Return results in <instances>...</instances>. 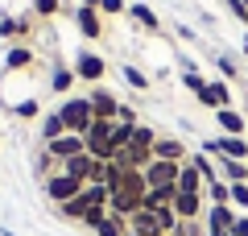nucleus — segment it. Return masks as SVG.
I'll return each mask as SVG.
<instances>
[{
  "label": "nucleus",
  "mask_w": 248,
  "mask_h": 236,
  "mask_svg": "<svg viewBox=\"0 0 248 236\" xmlns=\"http://www.w3.org/2000/svg\"><path fill=\"white\" fill-rule=\"evenodd\" d=\"M58 116H62V124H66V133H79V137H87V129H91V100L87 96H75V100H62V108H58Z\"/></svg>",
  "instance_id": "f257e3e1"
},
{
  "label": "nucleus",
  "mask_w": 248,
  "mask_h": 236,
  "mask_svg": "<svg viewBox=\"0 0 248 236\" xmlns=\"http://www.w3.org/2000/svg\"><path fill=\"white\" fill-rule=\"evenodd\" d=\"M83 186H87V183H79V178H71L66 170H58V174H50V178H46V195H50V199L58 203V207H62V203H71L75 195L83 191Z\"/></svg>",
  "instance_id": "f03ea898"
},
{
  "label": "nucleus",
  "mask_w": 248,
  "mask_h": 236,
  "mask_svg": "<svg viewBox=\"0 0 248 236\" xmlns=\"http://www.w3.org/2000/svg\"><path fill=\"white\" fill-rule=\"evenodd\" d=\"M178 174H182V162H166V157H153L145 166V183L149 186H178Z\"/></svg>",
  "instance_id": "7ed1b4c3"
},
{
  "label": "nucleus",
  "mask_w": 248,
  "mask_h": 236,
  "mask_svg": "<svg viewBox=\"0 0 248 236\" xmlns=\"http://www.w3.org/2000/svg\"><path fill=\"white\" fill-rule=\"evenodd\" d=\"M46 153L54 157V162H71V157H79V153H87V141L79 137V133H62L58 141H50V145H46Z\"/></svg>",
  "instance_id": "20e7f679"
},
{
  "label": "nucleus",
  "mask_w": 248,
  "mask_h": 236,
  "mask_svg": "<svg viewBox=\"0 0 248 236\" xmlns=\"http://www.w3.org/2000/svg\"><path fill=\"white\" fill-rule=\"evenodd\" d=\"M203 153H219V157H236V162H244L248 157V137H215V141H203Z\"/></svg>",
  "instance_id": "39448f33"
},
{
  "label": "nucleus",
  "mask_w": 248,
  "mask_h": 236,
  "mask_svg": "<svg viewBox=\"0 0 248 236\" xmlns=\"http://www.w3.org/2000/svg\"><path fill=\"white\" fill-rule=\"evenodd\" d=\"M199 104L211 108V112H219V108H232V87H228V79H211V83L199 91Z\"/></svg>",
  "instance_id": "423d86ee"
},
{
  "label": "nucleus",
  "mask_w": 248,
  "mask_h": 236,
  "mask_svg": "<svg viewBox=\"0 0 248 236\" xmlns=\"http://www.w3.org/2000/svg\"><path fill=\"white\" fill-rule=\"evenodd\" d=\"M203 219H207V232H232L240 216L232 211V203H211V207L203 211Z\"/></svg>",
  "instance_id": "0eeeda50"
},
{
  "label": "nucleus",
  "mask_w": 248,
  "mask_h": 236,
  "mask_svg": "<svg viewBox=\"0 0 248 236\" xmlns=\"http://www.w3.org/2000/svg\"><path fill=\"white\" fill-rule=\"evenodd\" d=\"M87 100H91V116H95V120H116V112H120V100H116L108 87H95Z\"/></svg>",
  "instance_id": "6e6552de"
},
{
  "label": "nucleus",
  "mask_w": 248,
  "mask_h": 236,
  "mask_svg": "<svg viewBox=\"0 0 248 236\" xmlns=\"http://www.w3.org/2000/svg\"><path fill=\"white\" fill-rule=\"evenodd\" d=\"M75 25H79V34L87 37V42L104 37V21H99V9H87V4H79V9H75Z\"/></svg>",
  "instance_id": "1a4fd4ad"
},
{
  "label": "nucleus",
  "mask_w": 248,
  "mask_h": 236,
  "mask_svg": "<svg viewBox=\"0 0 248 236\" xmlns=\"http://www.w3.org/2000/svg\"><path fill=\"white\" fill-rule=\"evenodd\" d=\"M104 70H108V62L99 58L95 50H83L79 58H75V75H79V79H87V83H95V79H104Z\"/></svg>",
  "instance_id": "9d476101"
},
{
  "label": "nucleus",
  "mask_w": 248,
  "mask_h": 236,
  "mask_svg": "<svg viewBox=\"0 0 248 236\" xmlns=\"http://www.w3.org/2000/svg\"><path fill=\"white\" fill-rule=\"evenodd\" d=\"M128 232H137V236H166V228L157 224L153 211H137V216H128Z\"/></svg>",
  "instance_id": "9b49d317"
},
{
  "label": "nucleus",
  "mask_w": 248,
  "mask_h": 236,
  "mask_svg": "<svg viewBox=\"0 0 248 236\" xmlns=\"http://www.w3.org/2000/svg\"><path fill=\"white\" fill-rule=\"evenodd\" d=\"M203 174H199V170H195V162H190V157H186V162H182V174H178V191H182V195H203Z\"/></svg>",
  "instance_id": "f8f14e48"
},
{
  "label": "nucleus",
  "mask_w": 248,
  "mask_h": 236,
  "mask_svg": "<svg viewBox=\"0 0 248 236\" xmlns=\"http://www.w3.org/2000/svg\"><path fill=\"white\" fill-rule=\"evenodd\" d=\"M170 207H174L178 219H199V216H203V195H182V191H178V199L170 203Z\"/></svg>",
  "instance_id": "ddd939ff"
},
{
  "label": "nucleus",
  "mask_w": 248,
  "mask_h": 236,
  "mask_svg": "<svg viewBox=\"0 0 248 236\" xmlns=\"http://www.w3.org/2000/svg\"><path fill=\"white\" fill-rule=\"evenodd\" d=\"M215 120H219V129L228 133V137H244V133H248V120L236 112V108H219V112H215Z\"/></svg>",
  "instance_id": "4468645a"
},
{
  "label": "nucleus",
  "mask_w": 248,
  "mask_h": 236,
  "mask_svg": "<svg viewBox=\"0 0 248 236\" xmlns=\"http://www.w3.org/2000/svg\"><path fill=\"white\" fill-rule=\"evenodd\" d=\"M128 17H133L141 29H149V34H161V17L149 9V4H128Z\"/></svg>",
  "instance_id": "2eb2a0df"
},
{
  "label": "nucleus",
  "mask_w": 248,
  "mask_h": 236,
  "mask_svg": "<svg viewBox=\"0 0 248 236\" xmlns=\"http://www.w3.org/2000/svg\"><path fill=\"white\" fill-rule=\"evenodd\" d=\"M153 157H166V162H186V145H182V141H174V137H157Z\"/></svg>",
  "instance_id": "dca6fc26"
},
{
  "label": "nucleus",
  "mask_w": 248,
  "mask_h": 236,
  "mask_svg": "<svg viewBox=\"0 0 248 236\" xmlns=\"http://www.w3.org/2000/svg\"><path fill=\"white\" fill-rule=\"evenodd\" d=\"M95 236H128V219H124V216H116V211H108V216L99 219Z\"/></svg>",
  "instance_id": "f3484780"
},
{
  "label": "nucleus",
  "mask_w": 248,
  "mask_h": 236,
  "mask_svg": "<svg viewBox=\"0 0 248 236\" xmlns=\"http://www.w3.org/2000/svg\"><path fill=\"white\" fill-rule=\"evenodd\" d=\"M219 178H223V183H248V166L236 162V157H223V162H219Z\"/></svg>",
  "instance_id": "a211bd4d"
},
{
  "label": "nucleus",
  "mask_w": 248,
  "mask_h": 236,
  "mask_svg": "<svg viewBox=\"0 0 248 236\" xmlns=\"http://www.w3.org/2000/svg\"><path fill=\"white\" fill-rule=\"evenodd\" d=\"M25 67H33V50L29 46H13L9 58H4V70H25Z\"/></svg>",
  "instance_id": "6ab92c4d"
},
{
  "label": "nucleus",
  "mask_w": 248,
  "mask_h": 236,
  "mask_svg": "<svg viewBox=\"0 0 248 236\" xmlns=\"http://www.w3.org/2000/svg\"><path fill=\"white\" fill-rule=\"evenodd\" d=\"M75 79H79V75H75V67H58V70L50 75V87L62 96V91H71V87H75Z\"/></svg>",
  "instance_id": "aec40b11"
},
{
  "label": "nucleus",
  "mask_w": 248,
  "mask_h": 236,
  "mask_svg": "<svg viewBox=\"0 0 248 236\" xmlns=\"http://www.w3.org/2000/svg\"><path fill=\"white\" fill-rule=\"evenodd\" d=\"M62 133H66V124H62V116H58V112H50V116L42 120V141L50 145V141H58Z\"/></svg>",
  "instance_id": "412c9836"
},
{
  "label": "nucleus",
  "mask_w": 248,
  "mask_h": 236,
  "mask_svg": "<svg viewBox=\"0 0 248 236\" xmlns=\"http://www.w3.org/2000/svg\"><path fill=\"white\" fill-rule=\"evenodd\" d=\"M190 162H195V170L203 174V183H219V166H215V162H211L207 153H195Z\"/></svg>",
  "instance_id": "4be33fe9"
},
{
  "label": "nucleus",
  "mask_w": 248,
  "mask_h": 236,
  "mask_svg": "<svg viewBox=\"0 0 248 236\" xmlns=\"http://www.w3.org/2000/svg\"><path fill=\"white\" fill-rule=\"evenodd\" d=\"M203 195H207L211 203H232V183H223V178H219V183H207Z\"/></svg>",
  "instance_id": "5701e85b"
},
{
  "label": "nucleus",
  "mask_w": 248,
  "mask_h": 236,
  "mask_svg": "<svg viewBox=\"0 0 248 236\" xmlns=\"http://www.w3.org/2000/svg\"><path fill=\"white\" fill-rule=\"evenodd\" d=\"M128 145H133V124H120V120H116L112 124V149L120 153V149H128Z\"/></svg>",
  "instance_id": "b1692460"
},
{
  "label": "nucleus",
  "mask_w": 248,
  "mask_h": 236,
  "mask_svg": "<svg viewBox=\"0 0 248 236\" xmlns=\"http://www.w3.org/2000/svg\"><path fill=\"white\" fill-rule=\"evenodd\" d=\"M182 87H186V91H195V96L207 87V79L199 75V67H186V70H182Z\"/></svg>",
  "instance_id": "393cba45"
},
{
  "label": "nucleus",
  "mask_w": 248,
  "mask_h": 236,
  "mask_svg": "<svg viewBox=\"0 0 248 236\" xmlns=\"http://www.w3.org/2000/svg\"><path fill=\"white\" fill-rule=\"evenodd\" d=\"M133 145H145V149H153V145H157V133H153L149 124H137V129H133Z\"/></svg>",
  "instance_id": "a878e982"
},
{
  "label": "nucleus",
  "mask_w": 248,
  "mask_h": 236,
  "mask_svg": "<svg viewBox=\"0 0 248 236\" xmlns=\"http://www.w3.org/2000/svg\"><path fill=\"white\" fill-rule=\"evenodd\" d=\"M215 67H219L223 79H240V67H236V58H232V54H219V58H215Z\"/></svg>",
  "instance_id": "bb28decb"
},
{
  "label": "nucleus",
  "mask_w": 248,
  "mask_h": 236,
  "mask_svg": "<svg viewBox=\"0 0 248 236\" xmlns=\"http://www.w3.org/2000/svg\"><path fill=\"white\" fill-rule=\"evenodd\" d=\"M29 9H33L37 17H54V13L62 9V0H29Z\"/></svg>",
  "instance_id": "cd10ccee"
},
{
  "label": "nucleus",
  "mask_w": 248,
  "mask_h": 236,
  "mask_svg": "<svg viewBox=\"0 0 248 236\" xmlns=\"http://www.w3.org/2000/svg\"><path fill=\"white\" fill-rule=\"evenodd\" d=\"M124 79H128V87H137V91H145V87H149V79H145L137 67H124Z\"/></svg>",
  "instance_id": "c85d7f7f"
},
{
  "label": "nucleus",
  "mask_w": 248,
  "mask_h": 236,
  "mask_svg": "<svg viewBox=\"0 0 248 236\" xmlns=\"http://www.w3.org/2000/svg\"><path fill=\"white\" fill-rule=\"evenodd\" d=\"M223 4H228V13L236 21H248V0H223Z\"/></svg>",
  "instance_id": "c756f323"
},
{
  "label": "nucleus",
  "mask_w": 248,
  "mask_h": 236,
  "mask_svg": "<svg viewBox=\"0 0 248 236\" xmlns=\"http://www.w3.org/2000/svg\"><path fill=\"white\" fill-rule=\"evenodd\" d=\"M104 216H108V207H91L87 216H83V224H87L91 232H95V228H99V219H104Z\"/></svg>",
  "instance_id": "7c9ffc66"
},
{
  "label": "nucleus",
  "mask_w": 248,
  "mask_h": 236,
  "mask_svg": "<svg viewBox=\"0 0 248 236\" xmlns=\"http://www.w3.org/2000/svg\"><path fill=\"white\" fill-rule=\"evenodd\" d=\"M232 203L248 207V183H232Z\"/></svg>",
  "instance_id": "2f4dec72"
},
{
  "label": "nucleus",
  "mask_w": 248,
  "mask_h": 236,
  "mask_svg": "<svg viewBox=\"0 0 248 236\" xmlns=\"http://www.w3.org/2000/svg\"><path fill=\"white\" fill-rule=\"evenodd\" d=\"M116 120H120V124H133V129H137V108L120 104V112H116Z\"/></svg>",
  "instance_id": "473e14b6"
},
{
  "label": "nucleus",
  "mask_w": 248,
  "mask_h": 236,
  "mask_svg": "<svg viewBox=\"0 0 248 236\" xmlns=\"http://www.w3.org/2000/svg\"><path fill=\"white\" fill-rule=\"evenodd\" d=\"M99 13H128L124 0H99Z\"/></svg>",
  "instance_id": "72a5a7b5"
},
{
  "label": "nucleus",
  "mask_w": 248,
  "mask_h": 236,
  "mask_svg": "<svg viewBox=\"0 0 248 236\" xmlns=\"http://www.w3.org/2000/svg\"><path fill=\"white\" fill-rule=\"evenodd\" d=\"M13 112H17V116H37V100H25V104H17Z\"/></svg>",
  "instance_id": "f704fd0d"
},
{
  "label": "nucleus",
  "mask_w": 248,
  "mask_h": 236,
  "mask_svg": "<svg viewBox=\"0 0 248 236\" xmlns=\"http://www.w3.org/2000/svg\"><path fill=\"white\" fill-rule=\"evenodd\" d=\"M232 236H248V216L236 219V228H232Z\"/></svg>",
  "instance_id": "c9c22d12"
},
{
  "label": "nucleus",
  "mask_w": 248,
  "mask_h": 236,
  "mask_svg": "<svg viewBox=\"0 0 248 236\" xmlns=\"http://www.w3.org/2000/svg\"><path fill=\"white\" fill-rule=\"evenodd\" d=\"M244 58H248V37H244Z\"/></svg>",
  "instance_id": "e433bc0d"
},
{
  "label": "nucleus",
  "mask_w": 248,
  "mask_h": 236,
  "mask_svg": "<svg viewBox=\"0 0 248 236\" xmlns=\"http://www.w3.org/2000/svg\"><path fill=\"white\" fill-rule=\"evenodd\" d=\"M211 236H232V232H211Z\"/></svg>",
  "instance_id": "4c0bfd02"
},
{
  "label": "nucleus",
  "mask_w": 248,
  "mask_h": 236,
  "mask_svg": "<svg viewBox=\"0 0 248 236\" xmlns=\"http://www.w3.org/2000/svg\"><path fill=\"white\" fill-rule=\"evenodd\" d=\"M4 236H13V232H4Z\"/></svg>",
  "instance_id": "58836bf2"
},
{
  "label": "nucleus",
  "mask_w": 248,
  "mask_h": 236,
  "mask_svg": "<svg viewBox=\"0 0 248 236\" xmlns=\"http://www.w3.org/2000/svg\"><path fill=\"white\" fill-rule=\"evenodd\" d=\"M128 236H137V232H128Z\"/></svg>",
  "instance_id": "ea45409f"
}]
</instances>
